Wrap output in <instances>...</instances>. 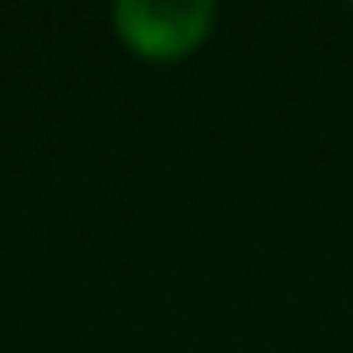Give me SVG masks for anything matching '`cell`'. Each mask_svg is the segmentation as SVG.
I'll return each mask as SVG.
<instances>
[{
    "label": "cell",
    "mask_w": 353,
    "mask_h": 353,
    "mask_svg": "<svg viewBox=\"0 0 353 353\" xmlns=\"http://www.w3.org/2000/svg\"><path fill=\"white\" fill-rule=\"evenodd\" d=\"M216 4L183 0V4H152V0H122L114 4V31L125 46L145 61H179L209 39Z\"/></svg>",
    "instance_id": "obj_1"
}]
</instances>
